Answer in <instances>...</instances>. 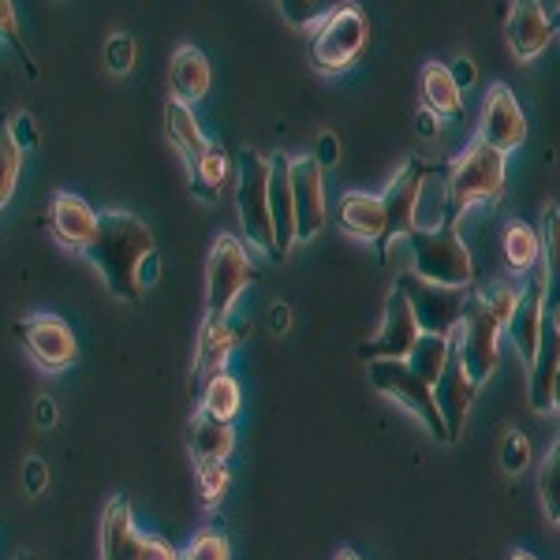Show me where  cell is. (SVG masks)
I'll return each mask as SVG.
<instances>
[{
	"instance_id": "5b68a950",
	"label": "cell",
	"mask_w": 560,
	"mask_h": 560,
	"mask_svg": "<svg viewBox=\"0 0 560 560\" xmlns=\"http://www.w3.org/2000/svg\"><path fill=\"white\" fill-rule=\"evenodd\" d=\"M232 195H236L243 247H247L250 255L273 258L277 240H273V217H269V158H261L255 147L240 150Z\"/></svg>"
},
{
	"instance_id": "d4e9b609",
	"label": "cell",
	"mask_w": 560,
	"mask_h": 560,
	"mask_svg": "<svg viewBox=\"0 0 560 560\" xmlns=\"http://www.w3.org/2000/svg\"><path fill=\"white\" fill-rule=\"evenodd\" d=\"M213 71L210 60L198 45H179L173 52V65H168V86H173V97L184 105H195L210 94Z\"/></svg>"
},
{
	"instance_id": "d6986e66",
	"label": "cell",
	"mask_w": 560,
	"mask_h": 560,
	"mask_svg": "<svg viewBox=\"0 0 560 560\" xmlns=\"http://www.w3.org/2000/svg\"><path fill=\"white\" fill-rule=\"evenodd\" d=\"M247 337V322H202L198 329V348H195V363H191V388L202 393V385L217 377L229 363V355L243 345Z\"/></svg>"
},
{
	"instance_id": "836d02e7",
	"label": "cell",
	"mask_w": 560,
	"mask_h": 560,
	"mask_svg": "<svg viewBox=\"0 0 560 560\" xmlns=\"http://www.w3.org/2000/svg\"><path fill=\"white\" fill-rule=\"evenodd\" d=\"M229 486H232V471H229V464H198V467H195L198 504H202L206 512L217 509V504L224 501V493H229Z\"/></svg>"
},
{
	"instance_id": "2e32d148",
	"label": "cell",
	"mask_w": 560,
	"mask_h": 560,
	"mask_svg": "<svg viewBox=\"0 0 560 560\" xmlns=\"http://www.w3.org/2000/svg\"><path fill=\"white\" fill-rule=\"evenodd\" d=\"M292 198H295V217H300V243H311L325 229V217H329L325 168L311 153L292 158Z\"/></svg>"
},
{
	"instance_id": "3957f363",
	"label": "cell",
	"mask_w": 560,
	"mask_h": 560,
	"mask_svg": "<svg viewBox=\"0 0 560 560\" xmlns=\"http://www.w3.org/2000/svg\"><path fill=\"white\" fill-rule=\"evenodd\" d=\"M408 247H411L408 273L438 288L471 292L475 258H471V247L459 236L456 221H445V224H438V229H415L408 236Z\"/></svg>"
},
{
	"instance_id": "60d3db41",
	"label": "cell",
	"mask_w": 560,
	"mask_h": 560,
	"mask_svg": "<svg viewBox=\"0 0 560 560\" xmlns=\"http://www.w3.org/2000/svg\"><path fill=\"white\" fill-rule=\"evenodd\" d=\"M4 131H8V139L15 142V150H20V153L38 147V124H34L31 113H12V116H8V124H4Z\"/></svg>"
},
{
	"instance_id": "f546056e",
	"label": "cell",
	"mask_w": 560,
	"mask_h": 560,
	"mask_svg": "<svg viewBox=\"0 0 560 560\" xmlns=\"http://www.w3.org/2000/svg\"><path fill=\"white\" fill-rule=\"evenodd\" d=\"M165 135L168 142H173V150L184 158V165H191V161L210 147V139L202 135V124L195 120L191 105L176 102V97H168L165 105Z\"/></svg>"
},
{
	"instance_id": "52a82bcc",
	"label": "cell",
	"mask_w": 560,
	"mask_h": 560,
	"mask_svg": "<svg viewBox=\"0 0 560 560\" xmlns=\"http://www.w3.org/2000/svg\"><path fill=\"white\" fill-rule=\"evenodd\" d=\"M370 20L359 4H337L318 31L311 34V65L322 75H340L366 52Z\"/></svg>"
},
{
	"instance_id": "f907efd6",
	"label": "cell",
	"mask_w": 560,
	"mask_h": 560,
	"mask_svg": "<svg viewBox=\"0 0 560 560\" xmlns=\"http://www.w3.org/2000/svg\"><path fill=\"white\" fill-rule=\"evenodd\" d=\"M332 560H363V557H359V553H355V549H340V553H337V557H332Z\"/></svg>"
},
{
	"instance_id": "4dcf8cb0",
	"label": "cell",
	"mask_w": 560,
	"mask_h": 560,
	"mask_svg": "<svg viewBox=\"0 0 560 560\" xmlns=\"http://www.w3.org/2000/svg\"><path fill=\"white\" fill-rule=\"evenodd\" d=\"M240 408H243V388L229 370L210 377V382L202 385V393H198V411L210 415L217 422H236Z\"/></svg>"
},
{
	"instance_id": "f1b7e54d",
	"label": "cell",
	"mask_w": 560,
	"mask_h": 560,
	"mask_svg": "<svg viewBox=\"0 0 560 560\" xmlns=\"http://www.w3.org/2000/svg\"><path fill=\"white\" fill-rule=\"evenodd\" d=\"M541 280H546V306L560 314V206L549 202L541 213Z\"/></svg>"
},
{
	"instance_id": "484cf974",
	"label": "cell",
	"mask_w": 560,
	"mask_h": 560,
	"mask_svg": "<svg viewBox=\"0 0 560 560\" xmlns=\"http://www.w3.org/2000/svg\"><path fill=\"white\" fill-rule=\"evenodd\" d=\"M187 176H191V191L198 202L213 206V202H221V195L229 191V184L236 179V165H232L229 150L210 142V147L187 165Z\"/></svg>"
},
{
	"instance_id": "b9f144b4",
	"label": "cell",
	"mask_w": 560,
	"mask_h": 560,
	"mask_svg": "<svg viewBox=\"0 0 560 560\" xmlns=\"http://www.w3.org/2000/svg\"><path fill=\"white\" fill-rule=\"evenodd\" d=\"M23 486L31 497L45 493V486H49V467L42 464V459H26L23 464Z\"/></svg>"
},
{
	"instance_id": "816d5d0a",
	"label": "cell",
	"mask_w": 560,
	"mask_h": 560,
	"mask_svg": "<svg viewBox=\"0 0 560 560\" xmlns=\"http://www.w3.org/2000/svg\"><path fill=\"white\" fill-rule=\"evenodd\" d=\"M553 411H560V374H557V385H553Z\"/></svg>"
},
{
	"instance_id": "ab89813d",
	"label": "cell",
	"mask_w": 560,
	"mask_h": 560,
	"mask_svg": "<svg viewBox=\"0 0 560 560\" xmlns=\"http://www.w3.org/2000/svg\"><path fill=\"white\" fill-rule=\"evenodd\" d=\"M135 57H139V45H135L131 34H108L105 42V68L113 71V75H128L135 68Z\"/></svg>"
},
{
	"instance_id": "7c38bea8",
	"label": "cell",
	"mask_w": 560,
	"mask_h": 560,
	"mask_svg": "<svg viewBox=\"0 0 560 560\" xmlns=\"http://www.w3.org/2000/svg\"><path fill=\"white\" fill-rule=\"evenodd\" d=\"M475 139L482 142V147L504 153V158H509L512 150H520L523 139H527V116H523L516 94L504 83H493L486 90L482 113H478V124H475Z\"/></svg>"
},
{
	"instance_id": "7bdbcfd3",
	"label": "cell",
	"mask_w": 560,
	"mask_h": 560,
	"mask_svg": "<svg viewBox=\"0 0 560 560\" xmlns=\"http://www.w3.org/2000/svg\"><path fill=\"white\" fill-rule=\"evenodd\" d=\"M142 560H184V553L173 549V541L168 538L147 535V541H142Z\"/></svg>"
},
{
	"instance_id": "f6af8a7d",
	"label": "cell",
	"mask_w": 560,
	"mask_h": 560,
	"mask_svg": "<svg viewBox=\"0 0 560 560\" xmlns=\"http://www.w3.org/2000/svg\"><path fill=\"white\" fill-rule=\"evenodd\" d=\"M448 71H453V79H456V86H459V90L475 86V79H478V71H475V65H471L467 57H456L453 65H448Z\"/></svg>"
},
{
	"instance_id": "681fc988",
	"label": "cell",
	"mask_w": 560,
	"mask_h": 560,
	"mask_svg": "<svg viewBox=\"0 0 560 560\" xmlns=\"http://www.w3.org/2000/svg\"><path fill=\"white\" fill-rule=\"evenodd\" d=\"M509 560H538V557H535V553H527V549H512Z\"/></svg>"
},
{
	"instance_id": "4fadbf2b",
	"label": "cell",
	"mask_w": 560,
	"mask_h": 560,
	"mask_svg": "<svg viewBox=\"0 0 560 560\" xmlns=\"http://www.w3.org/2000/svg\"><path fill=\"white\" fill-rule=\"evenodd\" d=\"M427 173H430V165H422L419 158H411L396 168L393 179H388V187L382 195L385 217H388V232H385L382 250L393 247L396 240L408 243V236L415 232V224H419V198H422V184H427Z\"/></svg>"
},
{
	"instance_id": "ffe728a7",
	"label": "cell",
	"mask_w": 560,
	"mask_h": 560,
	"mask_svg": "<svg viewBox=\"0 0 560 560\" xmlns=\"http://www.w3.org/2000/svg\"><path fill=\"white\" fill-rule=\"evenodd\" d=\"M97 224H102V213H97L83 195H71V191L52 195L49 229H52V240H57L65 250L86 255V247L97 236Z\"/></svg>"
},
{
	"instance_id": "30bf717a",
	"label": "cell",
	"mask_w": 560,
	"mask_h": 560,
	"mask_svg": "<svg viewBox=\"0 0 560 560\" xmlns=\"http://www.w3.org/2000/svg\"><path fill=\"white\" fill-rule=\"evenodd\" d=\"M422 340V329H419V318L411 311V300L400 284H393V292L385 295V306H382V325L377 332L359 348V355L366 363H382V359H411L415 345Z\"/></svg>"
},
{
	"instance_id": "9a60e30c",
	"label": "cell",
	"mask_w": 560,
	"mask_h": 560,
	"mask_svg": "<svg viewBox=\"0 0 560 560\" xmlns=\"http://www.w3.org/2000/svg\"><path fill=\"white\" fill-rule=\"evenodd\" d=\"M269 217H273V258H288L292 247H300V217L292 198V158L269 153Z\"/></svg>"
},
{
	"instance_id": "7402d4cb",
	"label": "cell",
	"mask_w": 560,
	"mask_h": 560,
	"mask_svg": "<svg viewBox=\"0 0 560 560\" xmlns=\"http://www.w3.org/2000/svg\"><path fill=\"white\" fill-rule=\"evenodd\" d=\"M142 541L128 497H113L102 512V560H142Z\"/></svg>"
},
{
	"instance_id": "ac0fdd59",
	"label": "cell",
	"mask_w": 560,
	"mask_h": 560,
	"mask_svg": "<svg viewBox=\"0 0 560 560\" xmlns=\"http://www.w3.org/2000/svg\"><path fill=\"white\" fill-rule=\"evenodd\" d=\"M546 322H549V306H546V280L541 273H535L523 284V295H520V306L509 322V332L504 337L512 340L516 355L523 359V366L530 370L538 355V345H541V332H546Z\"/></svg>"
},
{
	"instance_id": "ba28073f",
	"label": "cell",
	"mask_w": 560,
	"mask_h": 560,
	"mask_svg": "<svg viewBox=\"0 0 560 560\" xmlns=\"http://www.w3.org/2000/svg\"><path fill=\"white\" fill-rule=\"evenodd\" d=\"M366 374H370V385H374L382 396H388V400L400 404L404 411H411L415 419L430 430V438L453 445V441H448V430H445V419H441V411H438V400H433V385L415 374L408 359L366 363Z\"/></svg>"
},
{
	"instance_id": "8992f818",
	"label": "cell",
	"mask_w": 560,
	"mask_h": 560,
	"mask_svg": "<svg viewBox=\"0 0 560 560\" xmlns=\"http://www.w3.org/2000/svg\"><path fill=\"white\" fill-rule=\"evenodd\" d=\"M250 250L232 232H221L206 258V322H229L250 284Z\"/></svg>"
},
{
	"instance_id": "f35d334b",
	"label": "cell",
	"mask_w": 560,
	"mask_h": 560,
	"mask_svg": "<svg viewBox=\"0 0 560 560\" xmlns=\"http://www.w3.org/2000/svg\"><path fill=\"white\" fill-rule=\"evenodd\" d=\"M23 153L15 150V142L8 139V131L0 128V210L8 206V198L15 195V179H20Z\"/></svg>"
},
{
	"instance_id": "83f0119b",
	"label": "cell",
	"mask_w": 560,
	"mask_h": 560,
	"mask_svg": "<svg viewBox=\"0 0 560 560\" xmlns=\"http://www.w3.org/2000/svg\"><path fill=\"white\" fill-rule=\"evenodd\" d=\"M501 255H504V266L516 277L535 273L541 266V232L530 229L527 221H509L501 229Z\"/></svg>"
},
{
	"instance_id": "e0dca14e",
	"label": "cell",
	"mask_w": 560,
	"mask_h": 560,
	"mask_svg": "<svg viewBox=\"0 0 560 560\" xmlns=\"http://www.w3.org/2000/svg\"><path fill=\"white\" fill-rule=\"evenodd\" d=\"M433 400H438V411L445 419V430H448V441H459V433L467 427V415H471L475 400H478V385L471 382L467 366L459 363L456 355V340H453V355H448V366L441 370V377L433 382Z\"/></svg>"
},
{
	"instance_id": "74e56055",
	"label": "cell",
	"mask_w": 560,
	"mask_h": 560,
	"mask_svg": "<svg viewBox=\"0 0 560 560\" xmlns=\"http://www.w3.org/2000/svg\"><path fill=\"white\" fill-rule=\"evenodd\" d=\"M0 42L12 45L15 57H23L26 75L38 79V65H34L31 49H26V42H23V34H20V15H15V4H8V0H0Z\"/></svg>"
},
{
	"instance_id": "277c9868",
	"label": "cell",
	"mask_w": 560,
	"mask_h": 560,
	"mask_svg": "<svg viewBox=\"0 0 560 560\" xmlns=\"http://www.w3.org/2000/svg\"><path fill=\"white\" fill-rule=\"evenodd\" d=\"M504 184H509V158L471 139L448 165V221L459 224L478 206L497 202Z\"/></svg>"
},
{
	"instance_id": "4316f807",
	"label": "cell",
	"mask_w": 560,
	"mask_h": 560,
	"mask_svg": "<svg viewBox=\"0 0 560 560\" xmlns=\"http://www.w3.org/2000/svg\"><path fill=\"white\" fill-rule=\"evenodd\" d=\"M419 102L438 120H459L464 116V90L456 86L453 71L441 60H430L419 75Z\"/></svg>"
},
{
	"instance_id": "9c48e42d",
	"label": "cell",
	"mask_w": 560,
	"mask_h": 560,
	"mask_svg": "<svg viewBox=\"0 0 560 560\" xmlns=\"http://www.w3.org/2000/svg\"><path fill=\"white\" fill-rule=\"evenodd\" d=\"M396 284L408 292L422 337H456L459 318H464V306H467V295H471V292L427 284V280H419L415 273H408V269L396 277Z\"/></svg>"
},
{
	"instance_id": "ee69618b",
	"label": "cell",
	"mask_w": 560,
	"mask_h": 560,
	"mask_svg": "<svg viewBox=\"0 0 560 560\" xmlns=\"http://www.w3.org/2000/svg\"><path fill=\"white\" fill-rule=\"evenodd\" d=\"M314 161H318L322 168H332L340 161V142H337V135L332 131H322L318 135V147H314V153H311Z\"/></svg>"
},
{
	"instance_id": "603a6c76",
	"label": "cell",
	"mask_w": 560,
	"mask_h": 560,
	"mask_svg": "<svg viewBox=\"0 0 560 560\" xmlns=\"http://www.w3.org/2000/svg\"><path fill=\"white\" fill-rule=\"evenodd\" d=\"M184 441H187V453H191L195 467L198 464H229L232 448H236V427L195 411L191 419H187Z\"/></svg>"
},
{
	"instance_id": "7a4b0ae2",
	"label": "cell",
	"mask_w": 560,
	"mask_h": 560,
	"mask_svg": "<svg viewBox=\"0 0 560 560\" xmlns=\"http://www.w3.org/2000/svg\"><path fill=\"white\" fill-rule=\"evenodd\" d=\"M523 288L516 284H490V288H471L464 306V318L456 329V355L467 366L471 382L482 388L497 374L501 363V337L509 332V322L520 306Z\"/></svg>"
},
{
	"instance_id": "db71d44e",
	"label": "cell",
	"mask_w": 560,
	"mask_h": 560,
	"mask_svg": "<svg viewBox=\"0 0 560 560\" xmlns=\"http://www.w3.org/2000/svg\"><path fill=\"white\" fill-rule=\"evenodd\" d=\"M557 31H560V4H557Z\"/></svg>"
},
{
	"instance_id": "8fae6325",
	"label": "cell",
	"mask_w": 560,
	"mask_h": 560,
	"mask_svg": "<svg viewBox=\"0 0 560 560\" xmlns=\"http://www.w3.org/2000/svg\"><path fill=\"white\" fill-rule=\"evenodd\" d=\"M23 340V351L34 359V366L45 370V374H60L79 359V345L75 332L65 318L57 314H26V318L15 325Z\"/></svg>"
},
{
	"instance_id": "5bb4252c",
	"label": "cell",
	"mask_w": 560,
	"mask_h": 560,
	"mask_svg": "<svg viewBox=\"0 0 560 560\" xmlns=\"http://www.w3.org/2000/svg\"><path fill=\"white\" fill-rule=\"evenodd\" d=\"M557 38V23L549 20V8L538 4V0H516L509 4V15H504V42H509V52L520 60V65H530L541 52L553 45Z\"/></svg>"
},
{
	"instance_id": "7dc6e473",
	"label": "cell",
	"mask_w": 560,
	"mask_h": 560,
	"mask_svg": "<svg viewBox=\"0 0 560 560\" xmlns=\"http://www.w3.org/2000/svg\"><path fill=\"white\" fill-rule=\"evenodd\" d=\"M57 419H60L57 404H52L49 396H38V427L49 430V427H57Z\"/></svg>"
},
{
	"instance_id": "1f68e13d",
	"label": "cell",
	"mask_w": 560,
	"mask_h": 560,
	"mask_svg": "<svg viewBox=\"0 0 560 560\" xmlns=\"http://www.w3.org/2000/svg\"><path fill=\"white\" fill-rule=\"evenodd\" d=\"M538 501H541L546 520L553 523V527H560V433L538 464Z\"/></svg>"
},
{
	"instance_id": "8d00e7d4",
	"label": "cell",
	"mask_w": 560,
	"mask_h": 560,
	"mask_svg": "<svg viewBox=\"0 0 560 560\" xmlns=\"http://www.w3.org/2000/svg\"><path fill=\"white\" fill-rule=\"evenodd\" d=\"M530 456H535V448H530V438L516 427L504 430L501 438V467L509 475H523L530 467Z\"/></svg>"
},
{
	"instance_id": "cb8c5ba5",
	"label": "cell",
	"mask_w": 560,
	"mask_h": 560,
	"mask_svg": "<svg viewBox=\"0 0 560 560\" xmlns=\"http://www.w3.org/2000/svg\"><path fill=\"white\" fill-rule=\"evenodd\" d=\"M557 374H560V318L557 314H549L546 332H541V345H538V355H535V363H530V408H535L538 415L553 411Z\"/></svg>"
},
{
	"instance_id": "c3c4849f",
	"label": "cell",
	"mask_w": 560,
	"mask_h": 560,
	"mask_svg": "<svg viewBox=\"0 0 560 560\" xmlns=\"http://www.w3.org/2000/svg\"><path fill=\"white\" fill-rule=\"evenodd\" d=\"M415 124H419V131L427 135V139H433V135L441 131V120H438V116H430L427 108H419V116H415Z\"/></svg>"
},
{
	"instance_id": "44dd1931",
	"label": "cell",
	"mask_w": 560,
	"mask_h": 560,
	"mask_svg": "<svg viewBox=\"0 0 560 560\" xmlns=\"http://www.w3.org/2000/svg\"><path fill=\"white\" fill-rule=\"evenodd\" d=\"M337 224L340 232L359 243H370V247L382 250L385 247V232H388V217H385V202L370 191H348L337 206Z\"/></svg>"
},
{
	"instance_id": "bcb514c9",
	"label": "cell",
	"mask_w": 560,
	"mask_h": 560,
	"mask_svg": "<svg viewBox=\"0 0 560 560\" xmlns=\"http://www.w3.org/2000/svg\"><path fill=\"white\" fill-rule=\"evenodd\" d=\"M269 329H273L277 337H284V332L292 329V311H288L284 303H273V318H269Z\"/></svg>"
},
{
	"instance_id": "f5cc1de1",
	"label": "cell",
	"mask_w": 560,
	"mask_h": 560,
	"mask_svg": "<svg viewBox=\"0 0 560 560\" xmlns=\"http://www.w3.org/2000/svg\"><path fill=\"white\" fill-rule=\"evenodd\" d=\"M15 560H38V557H34V553H26V549H23V553H20V557H15Z\"/></svg>"
},
{
	"instance_id": "d6a6232c",
	"label": "cell",
	"mask_w": 560,
	"mask_h": 560,
	"mask_svg": "<svg viewBox=\"0 0 560 560\" xmlns=\"http://www.w3.org/2000/svg\"><path fill=\"white\" fill-rule=\"evenodd\" d=\"M448 355H453V337H422L411 351V370L422 377V382H438L441 370L448 366Z\"/></svg>"
},
{
	"instance_id": "e575fe53",
	"label": "cell",
	"mask_w": 560,
	"mask_h": 560,
	"mask_svg": "<svg viewBox=\"0 0 560 560\" xmlns=\"http://www.w3.org/2000/svg\"><path fill=\"white\" fill-rule=\"evenodd\" d=\"M280 15H284L288 26H295V31H318V26L329 20V12L337 4H322V0H280Z\"/></svg>"
},
{
	"instance_id": "6da1fadb",
	"label": "cell",
	"mask_w": 560,
	"mask_h": 560,
	"mask_svg": "<svg viewBox=\"0 0 560 560\" xmlns=\"http://www.w3.org/2000/svg\"><path fill=\"white\" fill-rule=\"evenodd\" d=\"M105 288L124 303H139L142 292L158 280V255H153V232L131 210H105L97 236L83 255Z\"/></svg>"
},
{
	"instance_id": "d590c367",
	"label": "cell",
	"mask_w": 560,
	"mask_h": 560,
	"mask_svg": "<svg viewBox=\"0 0 560 560\" xmlns=\"http://www.w3.org/2000/svg\"><path fill=\"white\" fill-rule=\"evenodd\" d=\"M229 557H232V541L221 527L195 530L184 549V560H229Z\"/></svg>"
}]
</instances>
